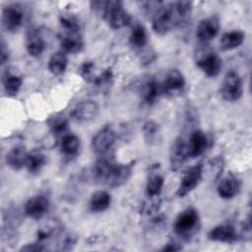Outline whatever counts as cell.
I'll list each match as a JSON object with an SVG mask.
<instances>
[{
	"instance_id": "cell-11",
	"label": "cell",
	"mask_w": 252,
	"mask_h": 252,
	"mask_svg": "<svg viewBox=\"0 0 252 252\" xmlns=\"http://www.w3.org/2000/svg\"><path fill=\"white\" fill-rule=\"evenodd\" d=\"M189 158L187 142L184 141L183 138H176L170 147L169 151V162L170 168L173 171H178L186 160Z\"/></svg>"
},
{
	"instance_id": "cell-32",
	"label": "cell",
	"mask_w": 252,
	"mask_h": 252,
	"mask_svg": "<svg viewBox=\"0 0 252 252\" xmlns=\"http://www.w3.org/2000/svg\"><path fill=\"white\" fill-rule=\"evenodd\" d=\"M68 126V119L61 114H55L48 119V127L51 133L56 137H63L65 134H67Z\"/></svg>"
},
{
	"instance_id": "cell-20",
	"label": "cell",
	"mask_w": 252,
	"mask_h": 252,
	"mask_svg": "<svg viewBox=\"0 0 252 252\" xmlns=\"http://www.w3.org/2000/svg\"><path fill=\"white\" fill-rule=\"evenodd\" d=\"M116 162L114 159V156L110 152L104 155H100L94 165V179L99 183H104L111 167Z\"/></svg>"
},
{
	"instance_id": "cell-7",
	"label": "cell",
	"mask_w": 252,
	"mask_h": 252,
	"mask_svg": "<svg viewBox=\"0 0 252 252\" xmlns=\"http://www.w3.org/2000/svg\"><path fill=\"white\" fill-rule=\"evenodd\" d=\"M203 169L204 166L202 163H197L190 168H188L179 183V186L176 191V195L179 198L185 197L187 194L191 193L201 182L203 178Z\"/></svg>"
},
{
	"instance_id": "cell-36",
	"label": "cell",
	"mask_w": 252,
	"mask_h": 252,
	"mask_svg": "<svg viewBox=\"0 0 252 252\" xmlns=\"http://www.w3.org/2000/svg\"><path fill=\"white\" fill-rule=\"evenodd\" d=\"M47 248L44 246L43 243L39 242L38 240H36L33 243H29L25 246H23L20 250L21 251H29V252H33V251H45Z\"/></svg>"
},
{
	"instance_id": "cell-37",
	"label": "cell",
	"mask_w": 252,
	"mask_h": 252,
	"mask_svg": "<svg viewBox=\"0 0 252 252\" xmlns=\"http://www.w3.org/2000/svg\"><path fill=\"white\" fill-rule=\"evenodd\" d=\"M181 249H182L181 245H179L174 241H170L161 248V251H180Z\"/></svg>"
},
{
	"instance_id": "cell-28",
	"label": "cell",
	"mask_w": 252,
	"mask_h": 252,
	"mask_svg": "<svg viewBox=\"0 0 252 252\" xmlns=\"http://www.w3.org/2000/svg\"><path fill=\"white\" fill-rule=\"evenodd\" d=\"M164 184V177L161 173L158 171H151L148 180H147V185H146V194L149 198H155L158 197Z\"/></svg>"
},
{
	"instance_id": "cell-35",
	"label": "cell",
	"mask_w": 252,
	"mask_h": 252,
	"mask_svg": "<svg viewBox=\"0 0 252 252\" xmlns=\"http://www.w3.org/2000/svg\"><path fill=\"white\" fill-rule=\"evenodd\" d=\"M77 242V237L75 235H73L72 233H68L66 235H64V237L62 238L61 242H60V247L58 248L59 250H71L73 249V247L76 245Z\"/></svg>"
},
{
	"instance_id": "cell-13",
	"label": "cell",
	"mask_w": 252,
	"mask_h": 252,
	"mask_svg": "<svg viewBox=\"0 0 252 252\" xmlns=\"http://www.w3.org/2000/svg\"><path fill=\"white\" fill-rule=\"evenodd\" d=\"M220 31V20L217 16H210L203 19L196 30V36L203 44H207L215 38Z\"/></svg>"
},
{
	"instance_id": "cell-16",
	"label": "cell",
	"mask_w": 252,
	"mask_h": 252,
	"mask_svg": "<svg viewBox=\"0 0 252 252\" xmlns=\"http://www.w3.org/2000/svg\"><path fill=\"white\" fill-rule=\"evenodd\" d=\"M208 238L215 242L233 243L238 239L237 232L231 223L223 222L214 226L208 232Z\"/></svg>"
},
{
	"instance_id": "cell-15",
	"label": "cell",
	"mask_w": 252,
	"mask_h": 252,
	"mask_svg": "<svg viewBox=\"0 0 252 252\" xmlns=\"http://www.w3.org/2000/svg\"><path fill=\"white\" fill-rule=\"evenodd\" d=\"M25 45L27 52L32 57H38L42 54L45 49V41L37 28L31 27L27 32L25 37Z\"/></svg>"
},
{
	"instance_id": "cell-31",
	"label": "cell",
	"mask_w": 252,
	"mask_h": 252,
	"mask_svg": "<svg viewBox=\"0 0 252 252\" xmlns=\"http://www.w3.org/2000/svg\"><path fill=\"white\" fill-rule=\"evenodd\" d=\"M61 151L65 156L68 157H73L75 156L80 148V139L72 134V133H67L61 138V143H60Z\"/></svg>"
},
{
	"instance_id": "cell-9",
	"label": "cell",
	"mask_w": 252,
	"mask_h": 252,
	"mask_svg": "<svg viewBox=\"0 0 252 252\" xmlns=\"http://www.w3.org/2000/svg\"><path fill=\"white\" fill-rule=\"evenodd\" d=\"M116 133L109 125L101 128L92 140L93 151L98 156L109 153L115 143Z\"/></svg>"
},
{
	"instance_id": "cell-5",
	"label": "cell",
	"mask_w": 252,
	"mask_h": 252,
	"mask_svg": "<svg viewBox=\"0 0 252 252\" xmlns=\"http://www.w3.org/2000/svg\"><path fill=\"white\" fill-rule=\"evenodd\" d=\"M25 19L24 8L18 4H9L2 10L1 23L3 29L10 33L17 32L23 26Z\"/></svg>"
},
{
	"instance_id": "cell-6",
	"label": "cell",
	"mask_w": 252,
	"mask_h": 252,
	"mask_svg": "<svg viewBox=\"0 0 252 252\" xmlns=\"http://www.w3.org/2000/svg\"><path fill=\"white\" fill-rule=\"evenodd\" d=\"M243 94V82L239 74L229 71L225 74L220 86V95L226 101H237Z\"/></svg>"
},
{
	"instance_id": "cell-14",
	"label": "cell",
	"mask_w": 252,
	"mask_h": 252,
	"mask_svg": "<svg viewBox=\"0 0 252 252\" xmlns=\"http://www.w3.org/2000/svg\"><path fill=\"white\" fill-rule=\"evenodd\" d=\"M49 209V200L43 194H37L31 197L24 207L25 214L33 220L41 219Z\"/></svg>"
},
{
	"instance_id": "cell-1",
	"label": "cell",
	"mask_w": 252,
	"mask_h": 252,
	"mask_svg": "<svg viewBox=\"0 0 252 252\" xmlns=\"http://www.w3.org/2000/svg\"><path fill=\"white\" fill-rule=\"evenodd\" d=\"M92 8L103 18L113 30H119L131 24L132 18L120 1H94Z\"/></svg>"
},
{
	"instance_id": "cell-8",
	"label": "cell",
	"mask_w": 252,
	"mask_h": 252,
	"mask_svg": "<svg viewBox=\"0 0 252 252\" xmlns=\"http://www.w3.org/2000/svg\"><path fill=\"white\" fill-rule=\"evenodd\" d=\"M138 93L144 103L152 105L158 99L161 94H163L162 85L158 83L156 78L146 76L143 77L138 84Z\"/></svg>"
},
{
	"instance_id": "cell-33",
	"label": "cell",
	"mask_w": 252,
	"mask_h": 252,
	"mask_svg": "<svg viewBox=\"0 0 252 252\" xmlns=\"http://www.w3.org/2000/svg\"><path fill=\"white\" fill-rule=\"evenodd\" d=\"M62 32H80V24L76 17L72 15H62L59 19Z\"/></svg>"
},
{
	"instance_id": "cell-34",
	"label": "cell",
	"mask_w": 252,
	"mask_h": 252,
	"mask_svg": "<svg viewBox=\"0 0 252 252\" xmlns=\"http://www.w3.org/2000/svg\"><path fill=\"white\" fill-rule=\"evenodd\" d=\"M79 74L86 82L93 84L98 73L95 72V66L93 62H85L79 68Z\"/></svg>"
},
{
	"instance_id": "cell-25",
	"label": "cell",
	"mask_w": 252,
	"mask_h": 252,
	"mask_svg": "<svg viewBox=\"0 0 252 252\" xmlns=\"http://www.w3.org/2000/svg\"><path fill=\"white\" fill-rule=\"evenodd\" d=\"M143 137L145 142L150 146H158L162 141V134L159 125L153 121L149 120L143 125Z\"/></svg>"
},
{
	"instance_id": "cell-18",
	"label": "cell",
	"mask_w": 252,
	"mask_h": 252,
	"mask_svg": "<svg viewBox=\"0 0 252 252\" xmlns=\"http://www.w3.org/2000/svg\"><path fill=\"white\" fill-rule=\"evenodd\" d=\"M239 190H240V181L235 175L231 173H228L227 175L222 177L218 183V187H217L219 196L224 200L232 199L238 194Z\"/></svg>"
},
{
	"instance_id": "cell-24",
	"label": "cell",
	"mask_w": 252,
	"mask_h": 252,
	"mask_svg": "<svg viewBox=\"0 0 252 252\" xmlns=\"http://www.w3.org/2000/svg\"><path fill=\"white\" fill-rule=\"evenodd\" d=\"M245 38V33L241 30H232L223 33L220 40V46L222 50H232L240 46Z\"/></svg>"
},
{
	"instance_id": "cell-12",
	"label": "cell",
	"mask_w": 252,
	"mask_h": 252,
	"mask_svg": "<svg viewBox=\"0 0 252 252\" xmlns=\"http://www.w3.org/2000/svg\"><path fill=\"white\" fill-rule=\"evenodd\" d=\"M99 111L98 105L95 101L91 99L79 101L72 109V117L80 123H88L97 116Z\"/></svg>"
},
{
	"instance_id": "cell-3",
	"label": "cell",
	"mask_w": 252,
	"mask_h": 252,
	"mask_svg": "<svg viewBox=\"0 0 252 252\" xmlns=\"http://www.w3.org/2000/svg\"><path fill=\"white\" fill-rule=\"evenodd\" d=\"M175 233L184 240L193 237L200 228V217L195 208H187L182 211L174 221Z\"/></svg>"
},
{
	"instance_id": "cell-23",
	"label": "cell",
	"mask_w": 252,
	"mask_h": 252,
	"mask_svg": "<svg viewBox=\"0 0 252 252\" xmlns=\"http://www.w3.org/2000/svg\"><path fill=\"white\" fill-rule=\"evenodd\" d=\"M27 156L28 153L26 152V148L23 145H16L7 153L5 158L6 163L10 168L20 170L26 164Z\"/></svg>"
},
{
	"instance_id": "cell-10",
	"label": "cell",
	"mask_w": 252,
	"mask_h": 252,
	"mask_svg": "<svg viewBox=\"0 0 252 252\" xmlns=\"http://www.w3.org/2000/svg\"><path fill=\"white\" fill-rule=\"evenodd\" d=\"M134 166L135 161H130L128 163H115L111 167L104 184L111 188L122 186L130 179Z\"/></svg>"
},
{
	"instance_id": "cell-30",
	"label": "cell",
	"mask_w": 252,
	"mask_h": 252,
	"mask_svg": "<svg viewBox=\"0 0 252 252\" xmlns=\"http://www.w3.org/2000/svg\"><path fill=\"white\" fill-rule=\"evenodd\" d=\"M67 64L68 59L66 53H64L63 51H57L50 56L47 66L51 74H53L54 76H59L66 71Z\"/></svg>"
},
{
	"instance_id": "cell-22",
	"label": "cell",
	"mask_w": 252,
	"mask_h": 252,
	"mask_svg": "<svg viewBox=\"0 0 252 252\" xmlns=\"http://www.w3.org/2000/svg\"><path fill=\"white\" fill-rule=\"evenodd\" d=\"M84 45L80 32H62L60 36V46L64 53L75 54L81 52Z\"/></svg>"
},
{
	"instance_id": "cell-29",
	"label": "cell",
	"mask_w": 252,
	"mask_h": 252,
	"mask_svg": "<svg viewBox=\"0 0 252 252\" xmlns=\"http://www.w3.org/2000/svg\"><path fill=\"white\" fill-rule=\"evenodd\" d=\"M46 161H47L46 157L42 153L33 151L31 153H28L25 166L30 173L35 174L41 171V169L45 166Z\"/></svg>"
},
{
	"instance_id": "cell-19",
	"label": "cell",
	"mask_w": 252,
	"mask_h": 252,
	"mask_svg": "<svg viewBox=\"0 0 252 252\" xmlns=\"http://www.w3.org/2000/svg\"><path fill=\"white\" fill-rule=\"evenodd\" d=\"M185 78L178 69H172L167 72L162 85L163 94H177L185 87Z\"/></svg>"
},
{
	"instance_id": "cell-26",
	"label": "cell",
	"mask_w": 252,
	"mask_h": 252,
	"mask_svg": "<svg viewBox=\"0 0 252 252\" xmlns=\"http://www.w3.org/2000/svg\"><path fill=\"white\" fill-rule=\"evenodd\" d=\"M130 45L136 50L144 49L148 44V33L143 25L136 23L132 26L129 36Z\"/></svg>"
},
{
	"instance_id": "cell-2",
	"label": "cell",
	"mask_w": 252,
	"mask_h": 252,
	"mask_svg": "<svg viewBox=\"0 0 252 252\" xmlns=\"http://www.w3.org/2000/svg\"><path fill=\"white\" fill-rule=\"evenodd\" d=\"M153 30L156 33L163 35L183 24L172 3L158 2L157 8L152 13Z\"/></svg>"
},
{
	"instance_id": "cell-21",
	"label": "cell",
	"mask_w": 252,
	"mask_h": 252,
	"mask_svg": "<svg viewBox=\"0 0 252 252\" xmlns=\"http://www.w3.org/2000/svg\"><path fill=\"white\" fill-rule=\"evenodd\" d=\"M2 84L7 96H16L23 85V78L15 71L7 68L2 74Z\"/></svg>"
},
{
	"instance_id": "cell-17",
	"label": "cell",
	"mask_w": 252,
	"mask_h": 252,
	"mask_svg": "<svg viewBox=\"0 0 252 252\" xmlns=\"http://www.w3.org/2000/svg\"><path fill=\"white\" fill-rule=\"evenodd\" d=\"M189 158H198L202 156L209 147V139L207 135L201 130H194L189 137L188 143Z\"/></svg>"
},
{
	"instance_id": "cell-4",
	"label": "cell",
	"mask_w": 252,
	"mask_h": 252,
	"mask_svg": "<svg viewBox=\"0 0 252 252\" xmlns=\"http://www.w3.org/2000/svg\"><path fill=\"white\" fill-rule=\"evenodd\" d=\"M197 67L208 77H216L220 74L222 66L221 58L211 47L204 44L195 53Z\"/></svg>"
},
{
	"instance_id": "cell-38",
	"label": "cell",
	"mask_w": 252,
	"mask_h": 252,
	"mask_svg": "<svg viewBox=\"0 0 252 252\" xmlns=\"http://www.w3.org/2000/svg\"><path fill=\"white\" fill-rule=\"evenodd\" d=\"M1 64H5L6 61H8L9 59V52H8V47L6 45V43L4 42V40H2L1 42Z\"/></svg>"
},
{
	"instance_id": "cell-27",
	"label": "cell",
	"mask_w": 252,
	"mask_h": 252,
	"mask_svg": "<svg viewBox=\"0 0 252 252\" xmlns=\"http://www.w3.org/2000/svg\"><path fill=\"white\" fill-rule=\"evenodd\" d=\"M111 204V196L106 191L94 192L90 200L89 207L93 213H101L109 208Z\"/></svg>"
}]
</instances>
